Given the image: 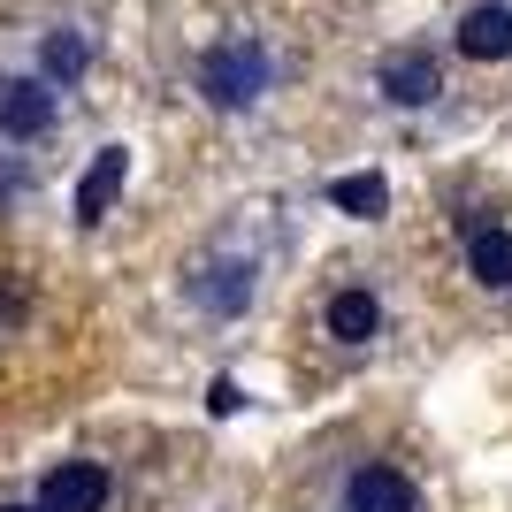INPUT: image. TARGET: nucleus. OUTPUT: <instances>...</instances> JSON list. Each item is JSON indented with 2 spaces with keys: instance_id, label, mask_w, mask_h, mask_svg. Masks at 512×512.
<instances>
[{
  "instance_id": "39448f33",
  "label": "nucleus",
  "mask_w": 512,
  "mask_h": 512,
  "mask_svg": "<svg viewBox=\"0 0 512 512\" xmlns=\"http://www.w3.org/2000/svg\"><path fill=\"white\" fill-rule=\"evenodd\" d=\"M253 291H260V268L253 260H199L192 268V299H199V314H245L253 306Z\"/></svg>"
},
{
  "instance_id": "9b49d317",
  "label": "nucleus",
  "mask_w": 512,
  "mask_h": 512,
  "mask_svg": "<svg viewBox=\"0 0 512 512\" xmlns=\"http://www.w3.org/2000/svg\"><path fill=\"white\" fill-rule=\"evenodd\" d=\"M39 69H46V85H77V77H85L92 69V39L85 31H46V46H39Z\"/></svg>"
},
{
  "instance_id": "ddd939ff",
  "label": "nucleus",
  "mask_w": 512,
  "mask_h": 512,
  "mask_svg": "<svg viewBox=\"0 0 512 512\" xmlns=\"http://www.w3.org/2000/svg\"><path fill=\"white\" fill-rule=\"evenodd\" d=\"M0 512H39V505H0Z\"/></svg>"
},
{
  "instance_id": "7ed1b4c3",
  "label": "nucleus",
  "mask_w": 512,
  "mask_h": 512,
  "mask_svg": "<svg viewBox=\"0 0 512 512\" xmlns=\"http://www.w3.org/2000/svg\"><path fill=\"white\" fill-rule=\"evenodd\" d=\"M344 512H421V490H413L406 467H390V459H367V467L344 474Z\"/></svg>"
},
{
  "instance_id": "9d476101",
  "label": "nucleus",
  "mask_w": 512,
  "mask_h": 512,
  "mask_svg": "<svg viewBox=\"0 0 512 512\" xmlns=\"http://www.w3.org/2000/svg\"><path fill=\"white\" fill-rule=\"evenodd\" d=\"M467 268L482 291H512V230H497V222L467 230Z\"/></svg>"
},
{
  "instance_id": "f8f14e48",
  "label": "nucleus",
  "mask_w": 512,
  "mask_h": 512,
  "mask_svg": "<svg viewBox=\"0 0 512 512\" xmlns=\"http://www.w3.org/2000/svg\"><path fill=\"white\" fill-rule=\"evenodd\" d=\"M329 207H337V214H352V222H383L390 184H383L375 169H367V176H337V184H329Z\"/></svg>"
},
{
  "instance_id": "20e7f679",
  "label": "nucleus",
  "mask_w": 512,
  "mask_h": 512,
  "mask_svg": "<svg viewBox=\"0 0 512 512\" xmlns=\"http://www.w3.org/2000/svg\"><path fill=\"white\" fill-rule=\"evenodd\" d=\"M107 497H115V482L100 459H62L39 482V512H107Z\"/></svg>"
},
{
  "instance_id": "6e6552de",
  "label": "nucleus",
  "mask_w": 512,
  "mask_h": 512,
  "mask_svg": "<svg viewBox=\"0 0 512 512\" xmlns=\"http://www.w3.org/2000/svg\"><path fill=\"white\" fill-rule=\"evenodd\" d=\"M321 329H329L344 352H360V344L383 337V299H375L367 283H344L337 299H329V314H321Z\"/></svg>"
},
{
  "instance_id": "f257e3e1",
  "label": "nucleus",
  "mask_w": 512,
  "mask_h": 512,
  "mask_svg": "<svg viewBox=\"0 0 512 512\" xmlns=\"http://www.w3.org/2000/svg\"><path fill=\"white\" fill-rule=\"evenodd\" d=\"M283 77V54L260 31H237V39H214L199 54V100L222 107V115H253Z\"/></svg>"
},
{
  "instance_id": "0eeeda50",
  "label": "nucleus",
  "mask_w": 512,
  "mask_h": 512,
  "mask_svg": "<svg viewBox=\"0 0 512 512\" xmlns=\"http://www.w3.org/2000/svg\"><path fill=\"white\" fill-rule=\"evenodd\" d=\"M451 46L467 62H512V0H474L451 31Z\"/></svg>"
},
{
  "instance_id": "f03ea898",
  "label": "nucleus",
  "mask_w": 512,
  "mask_h": 512,
  "mask_svg": "<svg viewBox=\"0 0 512 512\" xmlns=\"http://www.w3.org/2000/svg\"><path fill=\"white\" fill-rule=\"evenodd\" d=\"M375 92L390 107H436L444 100V62L428 46H390L383 62H375Z\"/></svg>"
},
{
  "instance_id": "1a4fd4ad",
  "label": "nucleus",
  "mask_w": 512,
  "mask_h": 512,
  "mask_svg": "<svg viewBox=\"0 0 512 512\" xmlns=\"http://www.w3.org/2000/svg\"><path fill=\"white\" fill-rule=\"evenodd\" d=\"M123 176H130V153H123V146H100V153H92V169L77 176V222H85V230L100 222L107 207H115Z\"/></svg>"
},
{
  "instance_id": "423d86ee",
  "label": "nucleus",
  "mask_w": 512,
  "mask_h": 512,
  "mask_svg": "<svg viewBox=\"0 0 512 512\" xmlns=\"http://www.w3.org/2000/svg\"><path fill=\"white\" fill-rule=\"evenodd\" d=\"M46 130H54V85L46 77H0V138L31 146Z\"/></svg>"
}]
</instances>
